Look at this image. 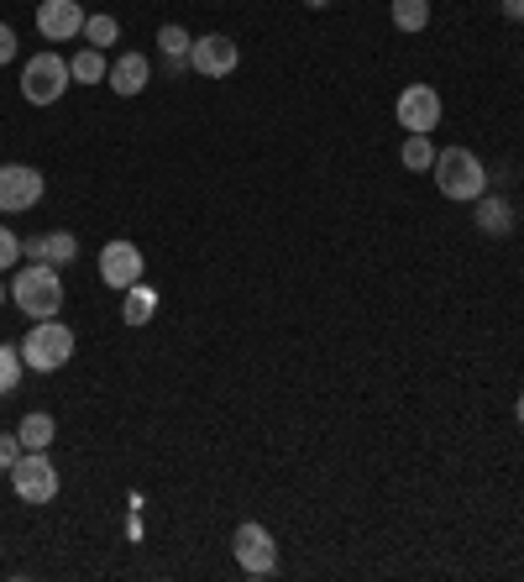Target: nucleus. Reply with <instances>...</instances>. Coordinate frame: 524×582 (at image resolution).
Returning <instances> with one entry per match:
<instances>
[{
  "label": "nucleus",
  "instance_id": "423d86ee",
  "mask_svg": "<svg viewBox=\"0 0 524 582\" xmlns=\"http://www.w3.org/2000/svg\"><path fill=\"white\" fill-rule=\"evenodd\" d=\"M11 488H16L22 504H53L58 499V467H53L48 452H22L11 467Z\"/></svg>",
  "mask_w": 524,
  "mask_h": 582
},
{
  "label": "nucleus",
  "instance_id": "39448f33",
  "mask_svg": "<svg viewBox=\"0 0 524 582\" xmlns=\"http://www.w3.org/2000/svg\"><path fill=\"white\" fill-rule=\"evenodd\" d=\"M231 557H237V567L247 572V578H273V572H278V546H273V530L258 525V520L237 525V535H231Z\"/></svg>",
  "mask_w": 524,
  "mask_h": 582
},
{
  "label": "nucleus",
  "instance_id": "20e7f679",
  "mask_svg": "<svg viewBox=\"0 0 524 582\" xmlns=\"http://www.w3.org/2000/svg\"><path fill=\"white\" fill-rule=\"evenodd\" d=\"M69 357H73V331L58 316L37 320V326L22 336V363L32 367V373H58Z\"/></svg>",
  "mask_w": 524,
  "mask_h": 582
},
{
  "label": "nucleus",
  "instance_id": "9d476101",
  "mask_svg": "<svg viewBox=\"0 0 524 582\" xmlns=\"http://www.w3.org/2000/svg\"><path fill=\"white\" fill-rule=\"evenodd\" d=\"M241 64V48L231 43V37H220V32H210V37H194L190 48V69L205 73V79H226V73H237Z\"/></svg>",
  "mask_w": 524,
  "mask_h": 582
},
{
  "label": "nucleus",
  "instance_id": "393cba45",
  "mask_svg": "<svg viewBox=\"0 0 524 582\" xmlns=\"http://www.w3.org/2000/svg\"><path fill=\"white\" fill-rule=\"evenodd\" d=\"M11 58H16V32L0 22V64H11Z\"/></svg>",
  "mask_w": 524,
  "mask_h": 582
},
{
  "label": "nucleus",
  "instance_id": "f3484780",
  "mask_svg": "<svg viewBox=\"0 0 524 582\" xmlns=\"http://www.w3.org/2000/svg\"><path fill=\"white\" fill-rule=\"evenodd\" d=\"M69 69H73L79 84H100V79H111V64H105V53H100V48H79L69 58Z\"/></svg>",
  "mask_w": 524,
  "mask_h": 582
},
{
  "label": "nucleus",
  "instance_id": "0eeeda50",
  "mask_svg": "<svg viewBox=\"0 0 524 582\" xmlns=\"http://www.w3.org/2000/svg\"><path fill=\"white\" fill-rule=\"evenodd\" d=\"M143 252H137V242H126V237H116V242L100 247V284L105 289H137L143 284Z\"/></svg>",
  "mask_w": 524,
  "mask_h": 582
},
{
  "label": "nucleus",
  "instance_id": "ddd939ff",
  "mask_svg": "<svg viewBox=\"0 0 524 582\" xmlns=\"http://www.w3.org/2000/svg\"><path fill=\"white\" fill-rule=\"evenodd\" d=\"M22 252H32L37 263L69 267L73 258H79V237H73V231H48V237H32V242H22Z\"/></svg>",
  "mask_w": 524,
  "mask_h": 582
},
{
  "label": "nucleus",
  "instance_id": "dca6fc26",
  "mask_svg": "<svg viewBox=\"0 0 524 582\" xmlns=\"http://www.w3.org/2000/svg\"><path fill=\"white\" fill-rule=\"evenodd\" d=\"M152 316H158V289H147V284L126 289V299H121V320H126V326H147Z\"/></svg>",
  "mask_w": 524,
  "mask_h": 582
},
{
  "label": "nucleus",
  "instance_id": "4be33fe9",
  "mask_svg": "<svg viewBox=\"0 0 524 582\" xmlns=\"http://www.w3.org/2000/svg\"><path fill=\"white\" fill-rule=\"evenodd\" d=\"M22 346H5V341H0V399H5V393H16V388H22Z\"/></svg>",
  "mask_w": 524,
  "mask_h": 582
},
{
  "label": "nucleus",
  "instance_id": "f8f14e48",
  "mask_svg": "<svg viewBox=\"0 0 524 582\" xmlns=\"http://www.w3.org/2000/svg\"><path fill=\"white\" fill-rule=\"evenodd\" d=\"M472 220L482 237H509L514 231V205L499 199V194H477L472 199Z\"/></svg>",
  "mask_w": 524,
  "mask_h": 582
},
{
  "label": "nucleus",
  "instance_id": "2eb2a0df",
  "mask_svg": "<svg viewBox=\"0 0 524 582\" xmlns=\"http://www.w3.org/2000/svg\"><path fill=\"white\" fill-rule=\"evenodd\" d=\"M16 436H22V446L26 452H48L53 446V436H58V420H53V414H26L22 425H16Z\"/></svg>",
  "mask_w": 524,
  "mask_h": 582
},
{
  "label": "nucleus",
  "instance_id": "5701e85b",
  "mask_svg": "<svg viewBox=\"0 0 524 582\" xmlns=\"http://www.w3.org/2000/svg\"><path fill=\"white\" fill-rule=\"evenodd\" d=\"M22 452H26V446H22V436H16V431H0V472H11Z\"/></svg>",
  "mask_w": 524,
  "mask_h": 582
},
{
  "label": "nucleus",
  "instance_id": "6ab92c4d",
  "mask_svg": "<svg viewBox=\"0 0 524 582\" xmlns=\"http://www.w3.org/2000/svg\"><path fill=\"white\" fill-rule=\"evenodd\" d=\"M388 11H394L399 32H425L430 26V0H388Z\"/></svg>",
  "mask_w": 524,
  "mask_h": 582
},
{
  "label": "nucleus",
  "instance_id": "a878e982",
  "mask_svg": "<svg viewBox=\"0 0 524 582\" xmlns=\"http://www.w3.org/2000/svg\"><path fill=\"white\" fill-rule=\"evenodd\" d=\"M503 16H509V22H524V0H503Z\"/></svg>",
  "mask_w": 524,
  "mask_h": 582
},
{
  "label": "nucleus",
  "instance_id": "f03ea898",
  "mask_svg": "<svg viewBox=\"0 0 524 582\" xmlns=\"http://www.w3.org/2000/svg\"><path fill=\"white\" fill-rule=\"evenodd\" d=\"M11 299L16 310L32 320H53L64 310V284H58V267L53 263H26L16 278H11Z\"/></svg>",
  "mask_w": 524,
  "mask_h": 582
},
{
  "label": "nucleus",
  "instance_id": "a211bd4d",
  "mask_svg": "<svg viewBox=\"0 0 524 582\" xmlns=\"http://www.w3.org/2000/svg\"><path fill=\"white\" fill-rule=\"evenodd\" d=\"M399 158H405L409 173H430V169H435V147H430L425 132H409L405 147H399Z\"/></svg>",
  "mask_w": 524,
  "mask_h": 582
},
{
  "label": "nucleus",
  "instance_id": "7ed1b4c3",
  "mask_svg": "<svg viewBox=\"0 0 524 582\" xmlns=\"http://www.w3.org/2000/svg\"><path fill=\"white\" fill-rule=\"evenodd\" d=\"M69 84H73V69H69V58H58V53H32L22 64V95L26 105H58V100L69 95Z\"/></svg>",
  "mask_w": 524,
  "mask_h": 582
},
{
  "label": "nucleus",
  "instance_id": "bb28decb",
  "mask_svg": "<svg viewBox=\"0 0 524 582\" xmlns=\"http://www.w3.org/2000/svg\"><path fill=\"white\" fill-rule=\"evenodd\" d=\"M514 414H520V425H524V393H520V404H514Z\"/></svg>",
  "mask_w": 524,
  "mask_h": 582
},
{
  "label": "nucleus",
  "instance_id": "6e6552de",
  "mask_svg": "<svg viewBox=\"0 0 524 582\" xmlns=\"http://www.w3.org/2000/svg\"><path fill=\"white\" fill-rule=\"evenodd\" d=\"M43 173L26 169V163H0V210H11V216H22L32 210L37 199H43Z\"/></svg>",
  "mask_w": 524,
  "mask_h": 582
},
{
  "label": "nucleus",
  "instance_id": "412c9836",
  "mask_svg": "<svg viewBox=\"0 0 524 582\" xmlns=\"http://www.w3.org/2000/svg\"><path fill=\"white\" fill-rule=\"evenodd\" d=\"M79 37H84V48L105 53L121 37V22H116V16H84V32H79Z\"/></svg>",
  "mask_w": 524,
  "mask_h": 582
},
{
  "label": "nucleus",
  "instance_id": "1a4fd4ad",
  "mask_svg": "<svg viewBox=\"0 0 524 582\" xmlns=\"http://www.w3.org/2000/svg\"><path fill=\"white\" fill-rule=\"evenodd\" d=\"M394 116H399V126L405 132H435L441 126V95L430 90V84H405L399 90V100H394Z\"/></svg>",
  "mask_w": 524,
  "mask_h": 582
},
{
  "label": "nucleus",
  "instance_id": "b1692460",
  "mask_svg": "<svg viewBox=\"0 0 524 582\" xmlns=\"http://www.w3.org/2000/svg\"><path fill=\"white\" fill-rule=\"evenodd\" d=\"M16 258H22V237L11 226H0V267H11Z\"/></svg>",
  "mask_w": 524,
  "mask_h": 582
},
{
  "label": "nucleus",
  "instance_id": "f257e3e1",
  "mask_svg": "<svg viewBox=\"0 0 524 582\" xmlns=\"http://www.w3.org/2000/svg\"><path fill=\"white\" fill-rule=\"evenodd\" d=\"M435 190L456 199V205H472L477 194H488V169H482V158L467 152V147H446V152H435Z\"/></svg>",
  "mask_w": 524,
  "mask_h": 582
},
{
  "label": "nucleus",
  "instance_id": "cd10ccee",
  "mask_svg": "<svg viewBox=\"0 0 524 582\" xmlns=\"http://www.w3.org/2000/svg\"><path fill=\"white\" fill-rule=\"evenodd\" d=\"M0 305H5V289H0Z\"/></svg>",
  "mask_w": 524,
  "mask_h": 582
},
{
  "label": "nucleus",
  "instance_id": "4468645a",
  "mask_svg": "<svg viewBox=\"0 0 524 582\" xmlns=\"http://www.w3.org/2000/svg\"><path fill=\"white\" fill-rule=\"evenodd\" d=\"M147 73H152V64H147L143 53H121L116 64H111V90H116V95H143L147 90Z\"/></svg>",
  "mask_w": 524,
  "mask_h": 582
},
{
  "label": "nucleus",
  "instance_id": "9b49d317",
  "mask_svg": "<svg viewBox=\"0 0 524 582\" xmlns=\"http://www.w3.org/2000/svg\"><path fill=\"white\" fill-rule=\"evenodd\" d=\"M37 32L48 37V43H69L84 32V5L79 0H43L37 5Z\"/></svg>",
  "mask_w": 524,
  "mask_h": 582
},
{
  "label": "nucleus",
  "instance_id": "aec40b11",
  "mask_svg": "<svg viewBox=\"0 0 524 582\" xmlns=\"http://www.w3.org/2000/svg\"><path fill=\"white\" fill-rule=\"evenodd\" d=\"M158 48L168 53V64H173V73H179V64H190L194 37H190V32H184V26H173V22H168L163 32H158Z\"/></svg>",
  "mask_w": 524,
  "mask_h": 582
}]
</instances>
